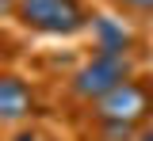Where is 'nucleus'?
<instances>
[{
  "instance_id": "f257e3e1",
  "label": "nucleus",
  "mask_w": 153,
  "mask_h": 141,
  "mask_svg": "<svg viewBox=\"0 0 153 141\" xmlns=\"http://www.w3.org/2000/svg\"><path fill=\"white\" fill-rule=\"evenodd\" d=\"M92 118L103 126H126V130H142L153 118V80L146 76H126V80L111 88L107 95L92 103Z\"/></svg>"
},
{
  "instance_id": "f03ea898",
  "label": "nucleus",
  "mask_w": 153,
  "mask_h": 141,
  "mask_svg": "<svg viewBox=\"0 0 153 141\" xmlns=\"http://www.w3.org/2000/svg\"><path fill=\"white\" fill-rule=\"evenodd\" d=\"M16 19L27 31L54 35V38H69V35H80L84 27H92L84 0H16Z\"/></svg>"
},
{
  "instance_id": "7ed1b4c3",
  "label": "nucleus",
  "mask_w": 153,
  "mask_h": 141,
  "mask_svg": "<svg viewBox=\"0 0 153 141\" xmlns=\"http://www.w3.org/2000/svg\"><path fill=\"white\" fill-rule=\"evenodd\" d=\"M126 76H134V61H130V54H111V50H100L92 61H84V65L73 73L69 92H73L80 103H88V107H92L100 95H107L111 88H119Z\"/></svg>"
},
{
  "instance_id": "20e7f679",
  "label": "nucleus",
  "mask_w": 153,
  "mask_h": 141,
  "mask_svg": "<svg viewBox=\"0 0 153 141\" xmlns=\"http://www.w3.org/2000/svg\"><path fill=\"white\" fill-rule=\"evenodd\" d=\"M38 115V95L19 73L0 69V126H23Z\"/></svg>"
},
{
  "instance_id": "39448f33",
  "label": "nucleus",
  "mask_w": 153,
  "mask_h": 141,
  "mask_svg": "<svg viewBox=\"0 0 153 141\" xmlns=\"http://www.w3.org/2000/svg\"><path fill=\"white\" fill-rule=\"evenodd\" d=\"M92 31H96V50H111V54H130V35L119 27L115 19H92Z\"/></svg>"
},
{
  "instance_id": "423d86ee",
  "label": "nucleus",
  "mask_w": 153,
  "mask_h": 141,
  "mask_svg": "<svg viewBox=\"0 0 153 141\" xmlns=\"http://www.w3.org/2000/svg\"><path fill=\"white\" fill-rule=\"evenodd\" d=\"M119 8H126V12H134V15H149L153 19V0H115Z\"/></svg>"
},
{
  "instance_id": "0eeeda50",
  "label": "nucleus",
  "mask_w": 153,
  "mask_h": 141,
  "mask_svg": "<svg viewBox=\"0 0 153 141\" xmlns=\"http://www.w3.org/2000/svg\"><path fill=\"white\" fill-rule=\"evenodd\" d=\"M12 141H54L50 134H42V130H19Z\"/></svg>"
},
{
  "instance_id": "6e6552de",
  "label": "nucleus",
  "mask_w": 153,
  "mask_h": 141,
  "mask_svg": "<svg viewBox=\"0 0 153 141\" xmlns=\"http://www.w3.org/2000/svg\"><path fill=\"white\" fill-rule=\"evenodd\" d=\"M134 141H153V118L146 122V126H142L138 134H134Z\"/></svg>"
},
{
  "instance_id": "1a4fd4ad",
  "label": "nucleus",
  "mask_w": 153,
  "mask_h": 141,
  "mask_svg": "<svg viewBox=\"0 0 153 141\" xmlns=\"http://www.w3.org/2000/svg\"><path fill=\"white\" fill-rule=\"evenodd\" d=\"M8 57H12V42H8V38H4V35H0V65H4V61H8Z\"/></svg>"
},
{
  "instance_id": "9d476101",
  "label": "nucleus",
  "mask_w": 153,
  "mask_h": 141,
  "mask_svg": "<svg viewBox=\"0 0 153 141\" xmlns=\"http://www.w3.org/2000/svg\"><path fill=\"white\" fill-rule=\"evenodd\" d=\"M0 15H16V0H0Z\"/></svg>"
}]
</instances>
